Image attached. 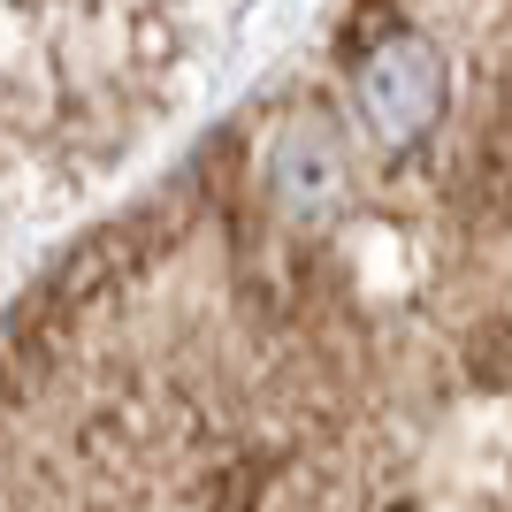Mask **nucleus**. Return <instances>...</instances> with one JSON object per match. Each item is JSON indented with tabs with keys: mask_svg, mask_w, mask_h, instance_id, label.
<instances>
[{
	"mask_svg": "<svg viewBox=\"0 0 512 512\" xmlns=\"http://www.w3.org/2000/svg\"><path fill=\"white\" fill-rule=\"evenodd\" d=\"M8 512H512V0H329L39 268Z\"/></svg>",
	"mask_w": 512,
	"mask_h": 512,
	"instance_id": "1",
	"label": "nucleus"
}]
</instances>
